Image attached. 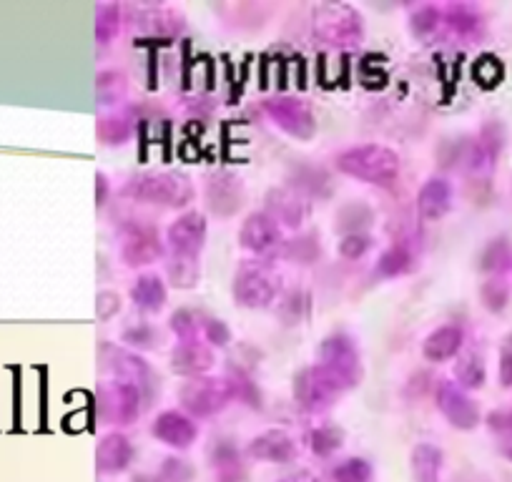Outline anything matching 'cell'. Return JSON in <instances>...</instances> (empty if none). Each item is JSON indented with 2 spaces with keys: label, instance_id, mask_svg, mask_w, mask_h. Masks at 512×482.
Masks as SVG:
<instances>
[{
  "label": "cell",
  "instance_id": "1",
  "mask_svg": "<svg viewBox=\"0 0 512 482\" xmlns=\"http://www.w3.org/2000/svg\"><path fill=\"white\" fill-rule=\"evenodd\" d=\"M337 169L364 184L390 189L400 179V156L382 144H362L337 156Z\"/></svg>",
  "mask_w": 512,
  "mask_h": 482
},
{
  "label": "cell",
  "instance_id": "2",
  "mask_svg": "<svg viewBox=\"0 0 512 482\" xmlns=\"http://www.w3.org/2000/svg\"><path fill=\"white\" fill-rule=\"evenodd\" d=\"M123 199L141 201V204H159V206H181L194 199V186L184 174L176 171H161V174H141L134 176L121 189Z\"/></svg>",
  "mask_w": 512,
  "mask_h": 482
},
{
  "label": "cell",
  "instance_id": "3",
  "mask_svg": "<svg viewBox=\"0 0 512 482\" xmlns=\"http://www.w3.org/2000/svg\"><path fill=\"white\" fill-rule=\"evenodd\" d=\"M344 390H349L332 370L317 362V365H309L304 370H299L294 375L292 392L294 400L299 402V407H304L307 412H322L327 407H332L337 402V397Z\"/></svg>",
  "mask_w": 512,
  "mask_h": 482
},
{
  "label": "cell",
  "instance_id": "4",
  "mask_svg": "<svg viewBox=\"0 0 512 482\" xmlns=\"http://www.w3.org/2000/svg\"><path fill=\"white\" fill-rule=\"evenodd\" d=\"M231 294L246 309H262L277 299L279 274L267 262H246L236 272Z\"/></svg>",
  "mask_w": 512,
  "mask_h": 482
},
{
  "label": "cell",
  "instance_id": "5",
  "mask_svg": "<svg viewBox=\"0 0 512 482\" xmlns=\"http://www.w3.org/2000/svg\"><path fill=\"white\" fill-rule=\"evenodd\" d=\"M179 400L191 417H214L234 400L229 380H214V377H191L179 392Z\"/></svg>",
  "mask_w": 512,
  "mask_h": 482
},
{
  "label": "cell",
  "instance_id": "6",
  "mask_svg": "<svg viewBox=\"0 0 512 482\" xmlns=\"http://www.w3.org/2000/svg\"><path fill=\"white\" fill-rule=\"evenodd\" d=\"M139 402V387L123 380L106 382L96 392L98 417L108 422V425H128V422H134L139 417Z\"/></svg>",
  "mask_w": 512,
  "mask_h": 482
},
{
  "label": "cell",
  "instance_id": "7",
  "mask_svg": "<svg viewBox=\"0 0 512 482\" xmlns=\"http://www.w3.org/2000/svg\"><path fill=\"white\" fill-rule=\"evenodd\" d=\"M314 31L327 43H359L362 38V18L357 11L342 3H324L314 8Z\"/></svg>",
  "mask_w": 512,
  "mask_h": 482
},
{
  "label": "cell",
  "instance_id": "8",
  "mask_svg": "<svg viewBox=\"0 0 512 482\" xmlns=\"http://www.w3.org/2000/svg\"><path fill=\"white\" fill-rule=\"evenodd\" d=\"M319 359L327 370H332L347 387L359 385L362 380V362L354 339L344 332L329 334L319 349Z\"/></svg>",
  "mask_w": 512,
  "mask_h": 482
},
{
  "label": "cell",
  "instance_id": "9",
  "mask_svg": "<svg viewBox=\"0 0 512 482\" xmlns=\"http://www.w3.org/2000/svg\"><path fill=\"white\" fill-rule=\"evenodd\" d=\"M241 247L246 252H251L259 259H269L279 252L282 247V229H279L277 221L267 214V211H259V214L246 216L244 226L239 231Z\"/></svg>",
  "mask_w": 512,
  "mask_h": 482
},
{
  "label": "cell",
  "instance_id": "10",
  "mask_svg": "<svg viewBox=\"0 0 512 482\" xmlns=\"http://www.w3.org/2000/svg\"><path fill=\"white\" fill-rule=\"evenodd\" d=\"M437 407L447 417V422L455 425L457 430H472L480 422V407L455 382H442L437 387Z\"/></svg>",
  "mask_w": 512,
  "mask_h": 482
},
{
  "label": "cell",
  "instance_id": "11",
  "mask_svg": "<svg viewBox=\"0 0 512 482\" xmlns=\"http://www.w3.org/2000/svg\"><path fill=\"white\" fill-rule=\"evenodd\" d=\"M267 113L279 129L297 139H309L314 134V116L309 106L299 98H272L267 101Z\"/></svg>",
  "mask_w": 512,
  "mask_h": 482
},
{
  "label": "cell",
  "instance_id": "12",
  "mask_svg": "<svg viewBox=\"0 0 512 482\" xmlns=\"http://www.w3.org/2000/svg\"><path fill=\"white\" fill-rule=\"evenodd\" d=\"M171 252L179 257H199L206 244V219L199 211H186L169 226Z\"/></svg>",
  "mask_w": 512,
  "mask_h": 482
},
{
  "label": "cell",
  "instance_id": "13",
  "mask_svg": "<svg viewBox=\"0 0 512 482\" xmlns=\"http://www.w3.org/2000/svg\"><path fill=\"white\" fill-rule=\"evenodd\" d=\"M98 357H101V370L113 372L116 380L131 382V385L139 387L149 377V365L141 357H136L134 352H128V349L113 347V344H101Z\"/></svg>",
  "mask_w": 512,
  "mask_h": 482
},
{
  "label": "cell",
  "instance_id": "14",
  "mask_svg": "<svg viewBox=\"0 0 512 482\" xmlns=\"http://www.w3.org/2000/svg\"><path fill=\"white\" fill-rule=\"evenodd\" d=\"M206 199H209V209L214 214H236L241 206V199H244L241 181L234 174H229V171H219V174L209 176V181H206Z\"/></svg>",
  "mask_w": 512,
  "mask_h": 482
},
{
  "label": "cell",
  "instance_id": "15",
  "mask_svg": "<svg viewBox=\"0 0 512 482\" xmlns=\"http://www.w3.org/2000/svg\"><path fill=\"white\" fill-rule=\"evenodd\" d=\"M214 365V354L206 344H201L199 339L196 342H181L179 347L171 354V370L176 375L184 377H204V372Z\"/></svg>",
  "mask_w": 512,
  "mask_h": 482
},
{
  "label": "cell",
  "instance_id": "16",
  "mask_svg": "<svg viewBox=\"0 0 512 482\" xmlns=\"http://www.w3.org/2000/svg\"><path fill=\"white\" fill-rule=\"evenodd\" d=\"M161 254H164V247L154 229H134L123 244L121 257L128 267H146L161 259Z\"/></svg>",
  "mask_w": 512,
  "mask_h": 482
},
{
  "label": "cell",
  "instance_id": "17",
  "mask_svg": "<svg viewBox=\"0 0 512 482\" xmlns=\"http://www.w3.org/2000/svg\"><path fill=\"white\" fill-rule=\"evenodd\" d=\"M151 432L171 447H189L196 437V425L189 415H184V412L166 410L156 417Z\"/></svg>",
  "mask_w": 512,
  "mask_h": 482
},
{
  "label": "cell",
  "instance_id": "18",
  "mask_svg": "<svg viewBox=\"0 0 512 482\" xmlns=\"http://www.w3.org/2000/svg\"><path fill=\"white\" fill-rule=\"evenodd\" d=\"M462 344H465V332L457 324H442L425 339L422 354L427 362H447L460 354Z\"/></svg>",
  "mask_w": 512,
  "mask_h": 482
},
{
  "label": "cell",
  "instance_id": "19",
  "mask_svg": "<svg viewBox=\"0 0 512 482\" xmlns=\"http://www.w3.org/2000/svg\"><path fill=\"white\" fill-rule=\"evenodd\" d=\"M452 186L445 179H427L417 194V211L425 221H437L450 211Z\"/></svg>",
  "mask_w": 512,
  "mask_h": 482
},
{
  "label": "cell",
  "instance_id": "20",
  "mask_svg": "<svg viewBox=\"0 0 512 482\" xmlns=\"http://www.w3.org/2000/svg\"><path fill=\"white\" fill-rule=\"evenodd\" d=\"M269 206L272 211H267L274 221H282V224L299 226L302 219L307 216V201H302V196L297 191L279 189L269 194Z\"/></svg>",
  "mask_w": 512,
  "mask_h": 482
},
{
  "label": "cell",
  "instance_id": "21",
  "mask_svg": "<svg viewBox=\"0 0 512 482\" xmlns=\"http://www.w3.org/2000/svg\"><path fill=\"white\" fill-rule=\"evenodd\" d=\"M415 269V254L407 244L397 241L392 247H387L382 252V257L377 259V267H374V274L382 279H397V277H405Z\"/></svg>",
  "mask_w": 512,
  "mask_h": 482
},
{
  "label": "cell",
  "instance_id": "22",
  "mask_svg": "<svg viewBox=\"0 0 512 482\" xmlns=\"http://www.w3.org/2000/svg\"><path fill=\"white\" fill-rule=\"evenodd\" d=\"M131 299H134L136 307L146 309V312H159L166 304V287L156 274H144V277L136 279V284L131 287Z\"/></svg>",
  "mask_w": 512,
  "mask_h": 482
},
{
  "label": "cell",
  "instance_id": "23",
  "mask_svg": "<svg viewBox=\"0 0 512 482\" xmlns=\"http://www.w3.org/2000/svg\"><path fill=\"white\" fill-rule=\"evenodd\" d=\"M457 385L462 390H480L485 385V362L477 352H465L455 362Z\"/></svg>",
  "mask_w": 512,
  "mask_h": 482
},
{
  "label": "cell",
  "instance_id": "24",
  "mask_svg": "<svg viewBox=\"0 0 512 482\" xmlns=\"http://www.w3.org/2000/svg\"><path fill=\"white\" fill-rule=\"evenodd\" d=\"M251 452L259 457H269V460H284V457H289L294 452L292 437L282 430H269L259 440H254Z\"/></svg>",
  "mask_w": 512,
  "mask_h": 482
},
{
  "label": "cell",
  "instance_id": "25",
  "mask_svg": "<svg viewBox=\"0 0 512 482\" xmlns=\"http://www.w3.org/2000/svg\"><path fill=\"white\" fill-rule=\"evenodd\" d=\"M98 465L106 467V470H118V467L126 465V460L131 457V445L123 435H108L106 440L98 445Z\"/></svg>",
  "mask_w": 512,
  "mask_h": 482
},
{
  "label": "cell",
  "instance_id": "26",
  "mask_svg": "<svg viewBox=\"0 0 512 482\" xmlns=\"http://www.w3.org/2000/svg\"><path fill=\"white\" fill-rule=\"evenodd\" d=\"M169 279L176 289H191L199 284V257H179L169 262Z\"/></svg>",
  "mask_w": 512,
  "mask_h": 482
},
{
  "label": "cell",
  "instance_id": "27",
  "mask_svg": "<svg viewBox=\"0 0 512 482\" xmlns=\"http://www.w3.org/2000/svg\"><path fill=\"white\" fill-rule=\"evenodd\" d=\"M369 221H372V211H369V206L364 204H357V201H352V204L342 206L337 214V229L344 231V236L347 234H364V226H369Z\"/></svg>",
  "mask_w": 512,
  "mask_h": 482
},
{
  "label": "cell",
  "instance_id": "28",
  "mask_svg": "<svg viewBox=\"0 0 512 482\" xmlns=\"http://www.w3.org/2000/svg\"><path fill=\"white\" fill-rule=\"evenodd\" d=\"M445 21L447 26L452 28L455 33H460V36H472V33L477 31V26H480V16H477V11L472 6H450L445 11Z\"/></svg>",
  "mask_w": 512,
  "mask_h": 482
},
{
  "label": "cell",
  "instance_id": "29",
  "mask_svg": "<svg viewBox=\"0 0 512 482\" xmlns=\"http://www.w3.org/2000/svg\"><path fill=\"white\" fill-rule=\"evenodd\" d=\"M96 134L103 144H123L131 136V126L123 116H103L98 118Z\"/></svg>",
  "mask_w": 512,
  "mask_h": 482
},
{
  "label": "cell",
  "instance_id": "30",
  "mask_svg": "<svg viewBox=\"0 0 512 482\" xmlns=\"http://www.w3.org/2000/svg\"><path fill=\"white\" fill-rule=\"evenodd\" d=\"M118 21H121V8L118 6H98L96 11V41L108 43L118 33Z\"/></svg>",
  "mask_w": 512,
  "mask_h": 482
},
{
  "label": "cell",
  "instance_id": "31",
  "mask_svg": "<svg viewBox=\"0 0 512 482\" xmlns=\"http://www.w3.org/2000/svg\"><path fill=\"white\" fill-rule=\"evenodd\" d=\"M126 91V78L118 71H106L96 78V93L103 103H113L116 98L123 96Z\"/></svg>",
  "mask_w": 512,
  "mask_h": 482
},
{
  "label": "cell",
  "instance_id": "32",
  "mask_svg": "<svg viewBox=\"0 0 512 482\" xmlns=\"http://www.w3.org/2000/svg\"><path fill=\"white\" fill-rule=\"evenodd\" d=\"M199 314L191 312V309H179V312L171 317V329L181 337V342H196L199 337Z\"/></svg>",
  "mask_w": 512,
  "mask_h": 482
},
{
  "label": "cell",
  "instance_id": "33",
  "mask_svg": "<svg viewBox=\"0 0 512 482\" xmlns=\"http://www.w3.org/2000/svg\"><path fill=\"white\" fill-rule=\"evenodd\" d=\"M442 21V11L435 6H425L420 8V11L412 16V31H415V36L420 38H427L430 33L437 31V26H440Z\"/></svg>",
  "mask_w": 512,
  "mask_h": 482
},
{
  "label": "cell",
  "instance_id": "34",
  "mask_svg": "<svg viewBox=\"0 0 512 482\" xmlns=\"http://www.w3.org/2000/svg\"><path fill=\"white\" fill-rule=\"evenodd\" d=\"M372 247V239L367 234H347L339 241V254L344 259H359L369 252Z\"/></svg>",
  "mask_w": 512,
  "mask_h": 482
},
{
  "label": "cell",
  "instance_id": "35",
  "mask_svg": "<svg viewBox=\"0 0 512 482\" xmlns=\"http://www.w3.org/2000/svg\"><path fill=\"white\" fill-rule=\"evenodd\" d=\"M482 302H485L487 309L492 312H500L507 302V287L502 282H487L482 287Z\"/></svg>",
  "mask_w": 512,
  "mask_h": 482
},
{
  "label": "cell",
  "instance_id": "36",
  "mask_svg": "<svg viewBox=\"0 0 512 482\" xmlns=\"http://www.w3.org/2000/svg\"><path fill=\"white\" fill-rule=\"evenodd\" d=\"M487 425L492 432L502 437L505 442H512V410H495L487 415Z\"/></svg>",
  "mask_w": 512,
  "mask_h": 482
},
{
  "label": "cell",
  "instance_id": "37",
  "mask_svg": "<svg viewBox=\"0 0 512 482\" xmlns=\"http://www.w3.org/2000/svg\"><path fill=\"white\" fill-rule=\"evenodd\" d=\"M118 309H121V297L116 292H101L96 297V317L101 322H108L111 317H116Z\"/></svg>",
  "mask_w": 512,
  "mask_h": 482
},
{
  "label": "cell",
  "instance_id": "38",
  "mask_svg": "<svg viewBox=\"0 0 512 482\" xmlns=\"http://www.w3.org/2000/svg\"><path fill=\"white\" fill-rule=\"evenodd\" d=\"M123 339H126L128 344H134V347H139V349H149V347H154L156 334H154V329L149 327V324H139V327H136V329H126Z\"/></svg>",
  "mask_w": 512,
  "mask_h": 482
},
{
  "label": "cell",
  "instance_id": "39",
  "mask_svg": "<svg viewBox=\"0 0 512 482\" xmlns=\"http://www.w3.org/2000/svg\"><path fill=\"white\" fill-rule=\"evenodd\" d=\"M500 385L512 387V332L507 334L500 347Z\"/></svg>",
  "mask_w": 512,
  "mask_h": 482
},
{
  "label": "cell",
  "instance_id": "40",
  "mask_svg": "<svg viewBox=\"0 0 512 482\" xmlns=\"http://www.w3.org/2000/svg\"><path fill=\"white\" fill-rule=\"evenodd\" d=\"M204 334L211 344H216V347H224V344H229V339H231L229 327H226L221 319H206Z\"/></svg>",
  "mask_w": 512,
  "mask_h": 482
},
{
  "label": "cell",
  "instance_id": "41",
  "mask_svg": "<svg viewBox=\"0 0 512 482\" xmlns=\"http://www.w3.org/2000/svg\"><path fill=\"white\" fill-rule=\"evenodd\" d=\"M312 447L319 452H329L334 450V447H339V432L334 430V427H322V430H317L312 435Z\"/></svg>",
  "mask_w": 512,
  "mask_h": 482
},
{
  "label": "cell",
  "instance_id": "42",
  "mask_svg": "<svg viewBox=\"0 0 512 482\" xmlns=\"http://www.w3.org/2000/svg\"><path fill=\"white\" fill-rule=\"evenodd\" d=\"M507 262V247L502 244V241H495L490 249L485 252V257H482V269H500L505 267Z\"/></svg>",
  "mask_w": 512,
  "mask_h": 482
},
{
  "label": "cell",
  "instance_id": "43",
  "mask_svg": "<svg viewBox=\"0 0 512 482\" xmlns=\"http://www.w3.org/2000/svg\"><path fill=\"white\" fill-rule=\"evenodd\" d=\"M96 186H98L96 204L101 206V204H103V196H106V189H108V186H106V176H103V174H98V176H96Z\"/></svg>",
  "mask_w": 512,
  "mask_h": 482
}]
</instances>
